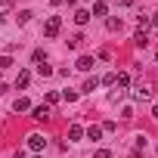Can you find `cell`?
<instances>
[{"instance_id":"obj_15","label":"cell","mask_w":158,"mask_h":158,"mask_svg":"<svg viewBox=\"0 0 158 158\" xmlns=\"http://www.w3.org/2000/svg\"><path fill=\"white\" fill-rule=\"evenodd\" d=\"M99 136H102V127H96V124L87 127V139H99Z\"/></svg>"},{"instance_id":"obj_14","label":"cell","mask_w":158,"mask_h":158,"mask_svg":"<svg viewBox=\"0 0 158 158\" xmlns=\"http://www.w3.org/2000/svg\"><path fill=\"white\" fill-rule=\"evenodd\" d=\"M37 74H40V77H50V74H53V65L40 62V65H37Z\"/></svg>"},{"instance_id":"obj_25","label":"cell","mask_w":158,"mask_h":158,"mask_svg":"<svg viewBox=\"0 0 158 158\" xmlns=\"http://www.w3.org/2000/svg\"><path fill=\"white\" fill-rule=\"evenodd\" d=\"M152 118H155V121H158V102H155V106H152Z\"/></svg>"},{"instance_id":"obj_5","label":"cell","mask_w":158,"mask_h":158,"mask_svg":"<svg viewBox=\"0 0 158 158\" xmlns=\"http://www.w3.org/2000/svg\"><path fill=\"white\" fill-rule=\"evenodd\" d=\"M31 118H34V121H47V118H50V106H37V109H31Z\"/></svg>"},{"instance_id":"obj_9","label":"cell","mask_w":158,"mask_h":158,"mask_svg":"<svg viewBox=\"0 0 158 158\" xmlns=\"http://www.w3.org/2000/svg\"><path fill=\"white\" fill-rule=\"evenodd\" d=\"M115 84H118V87H127V84H130V74H127V71H118V74H115Z\"/></svg>"},{"instance_id":"obj_10","label":"cell","mask_w":158,"mask_h":158,"mask_svg":"<svg viewBox=\"0 0 158 158\" xmlns=\"http://www.w3.org/2000/svg\"><path fill=\"white\" fill-rule=\"evenodd\" d=\"M133 44H136V47H146V44H149V34L139 28V31H136V37H133Z\"/></svg>"},{"instance_id":"obj_7","label":"cell","mask_w":158,"mask_h":158,"mask_svg":"<svg viewBox=\"0 0 158 158\" xmlns=\"http://www.w3.org/2000/svg\"><path fill=\"white\" fill-rule=\"evenodd\" d=\"M13 109H16V112H28V109H31V102H28L25 96H19V99L13 102Z\"/></svg>"},{"instance_id":"obj_21","label":"cell","mask_w":158,"mask_h":158,"mask_svg":"<svg viewBox=\"0 0 158 158\" xmlns=\"http://www.w3.org/2000/svg\"><path fill=\"white\" fill-rule=\"evenodd\" d=\"M47 102H50V106H53V102H59V93H56V90H50V93H47Z\"/></svg>"},{"instance_id":"obj_19","label":"cell","mask_w":158,"mask_h":158,"mask_svg":"<svg viewBox=\"0 0 158 158\" xmlns=\"http://www.w3.org/2000/svg\"><path fill=\"white\" fill-rule=\"evenodd\" d=\"M62 99H65V102H74V99H77V90H65Z\"/></svg>"},{"instance_id":"obj_23","label":"cell","mask_w":158,"mask_h":158,"mask_svg":"<svg viewBox=\"0 0 158 158\" xmlns=\"http://www.w3.org/2000/svg\"><path fill=\"white\" fill-rule=\"evenodd\" d=\"M10 6H13V3H10V0H0V13H6Z\"/></svg>"},{"instance_id":"obj_24","label":"cell","mask_w":158,"mask_h":158,"mask_svg":"<svg viewBox=\"0 0 158 158\" xmlns=\"http://www.w3.org/2000/svg\"><path fill=\"white\" fill-rule=\"evenodd\" d=\"M62 3H74V0H53V6H62Z\"/></svg>"},{"instance_id":"obj_12","label":"cell","mask_w":158,"mask_h":158,"mask_svg":"<svg viewBox=\"0 0 158 158\" xmlns=\"http://www.w3.org/2000/svg\"><path fill=\"white\" fill-rule=\"evenodd\" d=\"M99 87V77H87V84H84V93H93Z\"/></svg>"},{"instance_id":"obj_17","label":"cell","mask_w":158,"mask_h":158,"mask_svg":"<svg viewBox=\"0 0 158 158\" xmlns=\"http://www.w3.org/2000/svg\"><path fill=\"white\" fill-rule=\"evenodd\" d=\"M106 25H109V31H121V19H109Z\"/></svg>"},{"instance_id":"obj_22","label":"cell","mask_w":158,"mask_h":158,"mask_svg":"<svg viewBox=\"0 0 158 158\" xmlns=\"http://www.w3.org/2000/svg\"><path fill=\"white\" fill-rule=\"evenodd\" d=\"M93 158H112V152L109 149H99V152H93Z\"/></svg>"},{"instance_id":"obj_20","label":"cell","mask_w":158,"mask_h":158,"mask_svg":"<svg viewBox=\"0 0 158 158\" xmlns=\"http://www.w3.org/2000/svg\"><path fill=\"white\" fill-rule=\"evenodd\" d=\"M10 65H13V59H10V56H0V71H3V68H10Z\"/></svg>"},{"instance_id":"obj_4","label":"cell","mask_w":158,"mask_h":158,"mask_svg":"<svg viewBox=\"0 0 158 158\" xmlns=\"http://www.w3.org/2000/svg\"><path fill=\"white\" fill-rule=\"evenodd\" d=\"M93 65H96V62H93V56H81V59L74 62V68H77V71H90Z\"/></svg>"},{"instance_id":"obj_16","label":"cell","mask_w":158,"mask_h":158,"mask_svg":"<svg viewBox=\"0 0 158 158\" xmlns=\"http://www.w3.org/2000/svg\"><path fill=\"white\" fill-rule=\"evenodd\" d=\"M31 16H34V13H31V10H22V13H19V16H16V19H19V25H25V22H31Z\"/></svg>"},{"instance_id":"obj_26","label":"cell","mask_w":158,"mask_h":158,"mask_svg":"<svg viewBox=\"0 0 158 158\" xmlns=\"http://www.w3.org/2000/svg\"><path fill=\"white\" fill-rule=\"evenodd\" d=\"M149 22H152V25H155V28H158V13H155V16H152V19H149Z\"/></svg>"},{"instance_id":"obj_3","label":"cell","mask_w":158,"mask_h":158,"mask_svg":"<svg viewBox=\"0 0 158 158\" xmlns=\"http://www.w3.org/2000/svg\"><path fill=\"white\" fill-rule=\"evenodd\" d=\"M44 146H47V139H44V133H31V136H28V149H31V152H40Z\"/></svg>"},{"instance_id":"obj_13","label":"cell","mask_w":158,"mask_h":158,"mask_svg":"<svg viewBox=\"0 0 158 158\" xmlns=\"http://www.w3.org/2000/svg\"><path fill=\"white\" fill-rule=\"evenodd\" d=\"M109 13V6L102 3V0H96V3H93V16H106Z\"/></svg>"},{"instance_id":"obj_28","label":"cell","mask_w":158,"mask_h":158,"mask_svg":"<svg viewBox=\"0 0 158 158\" xmlns=\"http://www.w3.org/2000/svg\"><path fill=\"white\" fill-rule=\"evenodd\" d=\"M130 158H143V155H139V152H130Z\"/></svg>"},{"instance_id":"obj_1","label":"cell","mask_w":158,"mask_h":158,"mask_svg":"<svg viewBox=\"0 0 158 158\" xmlns=\"http://www.w3.org/2000/svg\"><path fill=\"white\" fill-rule=\"evenodd\" d=\"M59 28H62V19H59V16H50V19L44 22V37H56Z\"/></svg>"},{"instance_id":"obj_6","label":"cell","mask_w":158,"mask_h":158,"mask_svg":"<svg viewBox=\"0 0 158 158\" xmlns=\"http://www.w3.org/2000/svg\"><path fill=\"white\" fill-rule=\"evenodd\" d=\"M81 136H84V127H81V124H71V127H68V139H74V143H77Z\"/></svg>"},{"instance_id":"obj_8","label":"cell","mask_w":158,"mask_h":158,"mask_svg":"<svg viewBox=\"0 0 158 158\" xmlns=\"http://www.w3.org/2000/svg\"><path fill=\"white\" fill-rule=\"evenodd\" d=\"M74 22H77V25H87V22H90V13H87V10H77V13H74Z\"/></svg>"},{"instance_id":"obj_27","label":"cell","mask_w":158,"mask_h":158,"mask_svg":"<svg viewBox=\"0 0 158 158\" xmlns=\"http://www.w3.org/2000/svg\"><path fill=\"white\" fill-rule=\"evenodd\" d=\"M118 3H121V6H130V3H133V0H118Z\"/></svg>"},{"instance_id":"obj_11","label":"cell","mask_w":158,"mask_h":158,"mask_svg":"<svg viewBox=\"0 0 158 158\" xmlns=\"http://www.w3.org/2000/svg\"><path fill=\"white\" fill-rule=\"evenodd\" d=\"M28 81H31V74H28V71H19V77H16V87H28Z\"/></svg>"},{"instance_id":"obj_2","label":"cell","mask_w":158,"mask_h":158,"mask_svg":"<svg viewBox=\"0 0 158 158\" xmlns=\"http://www.w3.org/2000/svg\"><path fill=\"white\" fill-rule=\"evenodd\" d=\"M149 96H152V84L149 81H139L133 87V99H149Z\"/></svg>"},{"instance_id":"obj_18","label":"cell","mask_w":158,"mask_h":158,"mask_svg":"<svg viewBox=\"0 0 158 158\" xmlns=\"http://www.w3.org/2000/svg\"><path fill=\"white\" fill-rule=\"evenodd\" d=\"M31 59H34V65H40V62H47V56H44V50H34V56H31Z\"/></svg>"}]
</instances>
